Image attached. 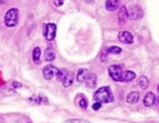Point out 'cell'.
Returning <instances> with one entry per match:
<instances>
[{"label":"cell","mask_w":159,"mask_h":123,"mask_svg":"<svg viewBox=\"0 0 159 123\" xmlns=\"http://www.w3.org/2000/svg\"><path fill=\"white\" fill-rule=\"evenodd\" d=\"M53 1H54V4L57 7H59V6H61L63 5L65 0H53Z\"/></svg>","instance_id":"cb8c5ba5"},{"label":"cell","mask_w":159,"mask_h":123,"mask_svg":"<svg viewBox=\"0 0 159 123\" xmlns=\"http://www.w3.org/2000/svg\"><path fill=\"white\" fill-rule=\"evenodd\" d=\"M158 93H159V85H158Z\"/></svg>","instance_id":"83f0119b"},{"label":"cell","mask_w":159,"mask_h":123,"mask_svg":"<svg viewBox=\"0 0 159 123\" xmlns=\"http://www.w3.org/2000/svg\"><path fill=\"white\" fill-rule=\"evenodd\" d=\"M120 5V0H107L106 2V9L110 12H113L119 8Z\"/></svg>","instance_id":"4fadbf2b"},{"label":"cell","mask_w":159,"mask_h":123,"mask_svg":"<svg viewBox=\"0 0 159 123\" xmlns=\"http://www.w3.org/2000/svg\"><path fill=\"white\" fill-rule=\"evenodd\" d=\"M113 95L111 89L109 87H102L98 89L94 94V100L101 104H108V103L113 102Z\"/></svg>","instance_id":"6da1fadb"},{"label":"cell","mask_w":159,"mask_h":123,"mask_svg":"<svg viewBox=\"0 0 159 123\" xmlns=\"http://www.w3.org/2000/svg\"><path fill=\"white\" fill-rule=\"evenodd\" d=\"M108 73L110 77L116 82H122V77L123 73H124V70H123L122 67L119 65H113L109 67Z\"/></svg>","instance_id":"277c9868"},{"label":"cell","mask_w":159,"mask_h":123,"mask_svg":"<svg viewBox=\"0 0 159 123\" xmlns=\"http://www.w3.org/2000/svg\"><path fill=\"white\" fill-rule=\"evenodd\" d=\"M85 85L89 88H95L96 87V82H97V76L95 73H89L86 79L85 80Z\"/></svg>","instance_id":"9c48e42d"},{"label":"cell","mask_w":159,"mask_h":123,"mask_svg":"<svg viewBox=\"0 0 159 123\" xmlns=\"http://www.w3.org/2000/svg\"><path fill=\"white\" fill-rule=\"evenodd\" d=\"M138 84L141 89L146 90L149 86V80L146 76H141L138 79Z\"/></svg>","instance_id":"e0dca14e"},{"label":"cell","mask_w":159,"mask_h":123,"mask_svg":"<svg viewBox=\"0 0 159 123\" xmlns=\"http://www.w3.org/2000/svg\"><path fill=\"white\" fill-rule=\"evenodd\" d=\"M136 77V74L134 72L130 71V70H127V71H124L122 77V82H130V81L134 80Z\"/></svg>","instance_id":"5bb4252c"},{"label":"cell","mask_w":159,"mask_h":123,"mask_svg":"<svg viewBox=\"0 0 159 123\" xmlns=\"http://www.w3.org/2000/svg\"><path fill=\"white\" fill-rule=\"evenodd\" d=\"M101 106H102V104H101L100 102H98V101H96V102L94 103V104H93V110L98 111L99 108H100Z\"/></svg>","instance_id":"603a6c76"},{"label":"cell","mask_w":159,"mask_h":123,"mask_svg":"<svg viewBox=\"0 0 159 123\" xmlns=\"http://www.w3.org/2000/svg\"><path fill=\"white\" fill-rule=\"evenodd\" d=\"M79 105L83 109H86L87 107H88V101L85 98H82L81 101H79Z\"/></svg>","instance_id":"44dd1931"},{"label":"cell","mask_w":159,"mask_h":123,"mask_svg":"<svg viewBox=\"0 0 159 123\" xmlns=\"http://www.w3.org/2000/svg\"><path fill=\"white\" fill-rule=\"evenodd\" d=\"M127 19H128L127 9H126L125 6H122L118 12V21H119L120 25L125 24Z\"/></svg>","instance_id":"30bf717a"},{"label":"cell","mask_w":159,"mask_h":123,"mask_svg":"<svg viewBox=\"0 0 159 123\" xmlns=\"http://www.w3.org/2000/svg\"><path fill=\"white\" fill-rule=\"evenodd\" d=\"M155 100H156L155 95L152 92H148L144 96L143 103H144V105L146 106V107H151L155 103Z\"/></svg>","instance_id":"8fae6325"},{"label":"cell","mask_w":159,"mask_h":123,"mask_svg":"<svg viewBox=\"0 0 159 123\" xmlns=\"http://www.w3.org/2000/svg\"><path fill=\"white\" fill-rule=\"evenodd\" d=\"M140 98V93L138 91H132L127 94V97H126V101L128 104H137L139 101Z\"/></svg>","instance_id":"7c38bea8"},{"label":"cell","mask_w":159,"mask_h":123,"mask_svg":"<svg viewBox=\"0 0 159 123\" xmlns=\"http://www.w3.org/2000/svg\"><path fill=\"white\" fill-rule=\"evenodd\" d=\"M21 86H22V85L20 83H16V82L13 83V87H15V88H18V87H21Z\"/></svg>","instance_id":"d4e9b609"},{"label":"cell","mask_w":159,"mask_h":123,"mask_svg":"<svg viewBox=\"0 0 159 123\" xmlns=\"http://www.w3.org/2000/svg\"><path fill=\"white\" fill-rule=\"evenodd\" d=\"M57 79L61 81L65 87H69L72 85L74 81V73L66 69H61L57 75Z\"/></svg>","instance_id":"7a4b0ae2"},{"label":"cell","mask_w":159,"mask_h":123,"mask_svg":"<svg viewBox=\"0 0 159 123\" xmlns=\"http://www.w3.org/2000/svg\"><path fill=\"white\" fill-rule=\"evenodd\" d=\"M18 9L16 8H12L7 11L6 16H5V23L6 26L9 27H12V26H16L18 23Z\"/></svg>","instance_id":"3957f363"},{"label":"cell","mask_w":159,"mask_h":123,"mask_svg":"<svg viewBox=\"0 0 159 123\" xmlns=\"http://www.w3.org/2000/svg\"><path fill=\"white\" fill-rule=\"evenodd\" d=\"M127 14H128V18H130V20H139L142 18L144 12L141 6L138 5H132L127 9Z\"/></svg>","instance_id":"5b68a950"},{"label":"cell","mask_w":159,"mask_h":123,"mask_svg":"<svg viewBox=\"0 0 159 123\" xmlns=\"http://www.w3.org/2000/svg\"><path fill=\"white\" fill-rule=\"evenodd\" d=\"M118 39L124 44H132L134 42V37L128 31H120L118 34Z\"/></svg>","instance_id":"ba28073f"},{"label":"cell","mask_w":159,"mask_h":123,"mask_svg":"<svg viewBox=\"0 0 159 123\" xmlns=\"http://www.w3.org/2000/svg\"><path fill=\"white\" fill-rule=\"evenodd\" d=\"M84 1L86 2H91L93 1V0H84Z\"/></svg>","instance_id":"4316f807"},{"label":"cell","mask_w":159,"mask_h":123,"mask_svg":"<svg viewBox=\"0 0 159 123\" xmlns=\"http://www.w3.org/2000/svg\"><path fill=\"white\" fill-rule=\"evenodd\" d=\"M44 59L47 62H51L55 59V51L53 48H47L44 52Z\"/></svg>","instance_id":"2e32d148"},{"label":"cell","mask_w":159,"mask_h":123,"mask_svg":"<svg viewBox=\"0 0 159 123\" xmlns=\"http://www.w3.org/2000/svg\"><path fill=\"white\" fill-rule=\"evenodd\" d=\"M63 123H90L89 121L86 119H82V118H69Z\"/></svg>","instance_id":"d6986e66"},{"label":"cell","mask_w":159,"mask_h":123,"mask_svg":"<svg viewBox=\"0 0 159 123\" xmlns=\"http://www.w3.org/2000/svg\"><path fill=\"white\" fill-rule=\"evenodd\" d=\"M108 51H107V49H105L102 52V54H101V61L103 62H107V54H108Z\"/></svg>","instance_id":"7402d4cb"},{"label":"cell","mask_w":159,"mask_h":123,"mask_svg":"<svg viewBox=\"0 0 159 123\" xmlns=\"http://www.w3.org/2000/svg\"><path fill=\"white\" fill-rule=\"evenodd\" d=\"M6 1H7V0H0V3H1V4H4V3L6 2Z\"/></svg>","instance_id":"484cf974"},{"label":"cell","mask_w":159,"mask_h":123,"mask_svg":"<svg viewBox=\"0 0 159 123\" xmlns=\"http://www.w3.org/2000/svg\"><path fill=\"white\" fill-rule=\"evenodd\" d=\"M41 54V51H40V48L37 47L34 49V51H33V60H34V63L37 64H40V56Z\"/></svg>","instance_id":"ac0fdd59"},{"label":"cell","mask_w":159,"mask_h":123,"mask_svg":"<svg viewBox=\"0 0 159 123\" xmlns=\"http://www.w3.org/2000/svg\"><path fill=\"white\" fill-rule=\"evenodd\" d=\"M158 105H159V101H158Z\"/></svg>","instance_id":"f1b7e54d"},{"label":"cell","mask_w":159,"mask_h":123,"mask_svg":"<svg viewBox=\"0 0 159 123\" xmlns=\"http://www.w3.org/2000/svg\"><path fill=\"white\" fill-rule=\"evenodd\" d=\"M88 75H89V72L86 69H79V71H78L77 76H76L77 81L79 83L85 82V79H86Z\"/></svg>","instance_id":"9a60e30c"},{"label":"cell","mask_w":159,"mask_h":123,"mask_svg":"<svg viewBox=\"0 0 159 123\" xmlns=\"http://www.w3.org/2000/svg\"><path fill=\"white\" fill-rule=\"evenodd\" d=\"M107 51H108L109 54H120V53H121V51H122V49H121L120 47L112 46V47H110V48H107Z\"/></svg>","instance_id":"ffe728a7"},{"label":"cell","mask_w":159,"mask_h":123,"mask_svg":"<svg viewBox=\"0 0 159 123\" xmlns=\"http://www.w3.org/2000/svg\"><path fill=\"white\" fill-rule=\"evenodd\" d=\"M56 30H57V27L54 23H48L45 26L44 29L45 38L49 41L54 40L56 36Z\"/></svg>","instance_id":"52a82bcc"},{"label":"cell","mask_w":159,"mask_h":123,"mask_svg":"<svg viewBox=\"0 0 159 123\" xmlns=\"http://www.w3.org/2000/svg\"><path fill=\"white\" fill-rule=\"evenodd\" d=\"M60 69L53 65H48L43 68V77L47 80H51L54 77H57Z\"/></svg>","instance_id":"8992f818"}]
</instances>
